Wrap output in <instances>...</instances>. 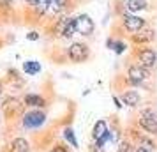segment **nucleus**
I'll return each instance as SVG.
<instances>
[{"label": "nucleus", "mask_w": 157, "mask_h": 152, "mask_svg": "<svg viewBox=\"0 0 157 152\" xmlns=\"http://www.w3.org/2000/svg\"><path fill=\"white\" fill-rule=\"evenodd\" d=\"M46 120V115H44L43 111H29V113H25L23 115V126L27 127V129H36V127H41Z\"/></svg>", "instance_id": "nucleus-1"}, {"label": "nucleus", "mask_w": 157, "mask_h": 152, "mask_svg": "<svg viewBox=\"0 0 157 152\" xmlns=\"http://www.w3.org/2000/svg\"><path fill=\"white\" fill-rule=\"evenodd\" d=\"M140 124L143 129H147L152 134H157V115L152 110H143L140 115Z\"/></svg>", "instance_id": "nucleus-2"}, {"label": "nucleus", "mask_w": 157, "mask_h": 152, "mask_svg": "<svg viewBox=\"0 0 157 152\" xmlns=\"http://www.w3.org/2000/svg\"><path fill=\"white\" fill-rule=\"evenodd\" d=\"M67 53H69V58L72 62H83L88 58V48L83 43H72Z\"/></svg>", "instance_id": "nucleus-3"}, {"label": "nucleus", "mask_w": 157, "mask_h": 152, "mask_svg": "<svg viewBox=\"0 0 157 152\" xmlns=\"http://www.w3.org/2000/svg\"><path fill=\"white\" fill-rule=\"evenodd\" d=\"M76 32L83 34V36H90L94 32V21L90 20V16L81 14L76 18Z\"/></svg>", "instance_id": "nucleus-4"}, {"label": "nucleus", "mask_w": 157, "mask_h": 152, "mask_svg": "<svg viewBox=\"0 0 157 152\" xmlns=\"http://www.w3.org/2000/svg\"><path fill=\"white\" fill-rule=\"evenodd\" d=\"M129 78H131V81H134V83H141L143 80L148 78V71L141 64L132 65V67H129Z\"/></svg>", "instance_id": "nucleus-5"}, {"label": "nucleus", "mask_w": 157, "mask_h": 152, "mask_svg": "<svg viewBox=\"0 0 157 152\" xmlns=\"http://www.w3.org/2000/svg\"><path fill=\"white\" fill-rule=\"evenodd\" d=\"M140 62H141L143 67H152V65H155V60H157V55L154 50H150V48H147V50L140 51Z\"/></svg>", "instance_id": "nucleus-6"}, {"label": "nucleus", "mask_w": 157, "mask_h": 152, "mask_svg": "<svg viewBox=\"0 0 157 152\" xmlns=\"http://www.w3.org/2000/svg\"><path fill=\"white\" fill-rule=\"evenodd\" d=\"M124 25L131 32H138V30H141L145 27V20L143 18H138V16H125L124 18Z\"/></svg>", "instance_id": "nucleus-7"}, {"label": "nucleus", "mask_w": 157, "mask_h": 152, "mask_svg": "<svg viewBox=\"0 0 157 152\" xmlns=\"http://www.w3.org/2000/svg\"><path fill=\"white\" fill-rule=\"evenodd\" d=\"M9 152H30L29 142L25 138H14L9 145Z\"/></svg>", "instance_id": "nucleus-8"}, {"label": "nucleus", "mask_w": 157, "mask_h": 152, "mask_svg": "<svg viewBox=\"0 0 157 152\" xmlns=\"http://www.w3.org/2000/svg\"><path fill=\"white\" fill-rule=\"evenodd\" d=\"M23 103L27 106H34V108H43L44 104H46L44 97H41V95H37V94H27L25 99H23Z\"/></svg>", "instance_id": "nucleus-9"}, {"label": "nucleus", "mask_w": 157, "mask_h": 152, "mask_svg": "<svg viewBox=\"0 0 157 152\" xmlns=\"http://www.w3.org/2000/svg\"><path fill=\"white\" fill-rule=\"evenodd\" d=\"M122 103L127 104V106H138L140 104V94L136 90H127L122 95Z\"/></svg>", "instance_id": "nucleus-10"}, {"label": "nucleus", "mask_w": 157, "mask_h": 152, "mask_svg": "<svg viewBox=\"0 0 157 152\" xmlns=\"http://www.w3.org/2000/svg\"><path fill=\"white\" fill-rule=\"evenodd\" d=\"M21 106H23V104H20V101H18L16 97H9V99L4 101V110H6V113H7V115H13L14 111H20Z\"/></svg>", "instance_id": "nucleus-11"}, {"label": "nucleus", "mask_w": 157, "mask_h": 152, "mask_svg": "<svg viewBox=\"0 0 157 152\" xmlns=\"http://www.w3.org/2000/svg\"><path fill=\"white\" fill-rule=\"evenodd\" d=\"M94 138H97V140H101L102 136H106L108 131H106V122L104 120H99V122H95V126H94Z\"/></svg>", "instance_id": "nucleus-12"}, {"label": "nucleus", "mask_w": 157, "mask_h": 152, "mask_svg": "<svg viewBox=\"0 0 157 152\" xmlns=\"http://www.w3.org/2000/svg\"><path fill=\"white\" fill-rule=\"evenodd\" d=\"M23 71L27 72V74H37V72L41 71V64L39 62H36V60H29V62H25L23 64Z\"/></svg>", "instance_id": "nucleus-13"}, {"label": "nucleus", "mask_w": 157, "mask_h": 152, "mask_svg": "<svg viewBox=\"0 0 157 152\" xmlns=\"http://www.w3.org/2000/svg\"><path fill=\"white\" fill-rule=\"evenodd\" d=\"M132 39H134V43H147V41H152V39H154V30H145L141 34H134Z\"/></svg>", "instance_id": "nucleus-14"}, {"label": "nucleus", "mask_w": 157, "mask_h": 152, "mask_svg": "<svg viewBox=\"0 0 157 152\" xmlns=\"http://www.w3.org/2000/svg\"><path fill=\"white\" fill-rule=\"evenodd\" d=\"M147 7V0H127V9L129 11H141Z\"/></svg>", "instance_id": "nucleus-15"}, {"label": "nucleus", "mask_w": 157, "mask_h": 152, "mask_svg": "<svg viewBox=\"0 0 157 152\" xmlns=\"http://www.w3.org/2000/svg\"><path fill=\"white\" fill-rule=\"evenodd\" d=\"M74 32H76V20L69 18V23H67V27H65L62 37H71V36H74Z\"/></svg>", "instance_id": "nucleus-16"}, {"label": "nucleus", "mask_w": 157, "mask_h": 152, "mask_svg": "<svg viewBox=\"0 0 157 152\" xmlns=\"http://www.w3.org/2000/svg\"><path fill=\"white\" fill-rule=\"evenodd\" d=\"M64 136H65V140H67L72 147H78V142H76V138H74V131H72L71 127H67V129L64 131Z\"/></svg>", "instance_id": "nucleus-17"}, {"label": "nucleus", "mask_w": 157, "mask_h": 152, "mask_svg": "<svg viewBox=\"0 0 157 152\" xmlns=\"http://www.w3.org/2000/svg\"><path fill=\"white\" fill-rule=\"evenodd\" d=\"M65 4H67V0H51L50 2V7L53 11H62L65 7Z\"/></svg>", "instance_id": "nucleus-18"}, {"label": "nucleus", "mask_w": 157, "mask_h": 152, "mask_svg": "<svg viewBox=\"0 0 157 152\" xmlns=\"http://www.w3.org/2000/svg\"><path fill=\"white\" fill-rule=\"evenodd\" d=\"M67 23H69V18H64V20H62V21H58V25H57V34H60V36H62V34H64V30H65V27H67Z\"/></svg>", "instance_id": "nucleus-19"}, {"label": "nucleus", "mask_w": 157, "mask_h": 152, "mask_svg": "<svg viewBox=\"0 0 157 152\" xmlns=\"http://www.w3.org/2000/svg\"><path fill=\"white\" fill-rule=\"evenodd\" d=\"M118 152H132V145L129 142H122L120 147H118Z\"/></svg>", "instance_id": "nucleus-20"}, {"label": "nucleus", "mask_w": 157, "mask_h": 152, "mask_svg": "<svg viewBox=\"0 0 157 152\" xmlns=\"http://www.w3.org/2000/svg\"><path fill=\"white\" fill-rule=\"evenodd\" d=\"M50 152H67V149H65L64 145H57V147H53Z\"/></svg>", "instance_id": "nucleus-21"}, {"label": "nucleus", "mask_w": 157, "mask_h": 152, "mask_svg": "<svg viewBox=\"0 0 157 152\" xmlns=\"http://www.w3.org/2000/svg\"><path fill=\"white\" fill-rule=\"evenodd\" d=\"M27 37H29L30 41H37V39H39V34H37V32H30Z\"/></svg>", "instance_id": "nucleus-22"}, {"label": "nucleus", "mask_w": 157, "mask_h": 152, "mask_svg": "<svg viewBox=\"0 0 157 152\" xmlns=\"http://www.w3.org/2000/svg\"><path fill=\"white\" fill-rule=\"evenodd\" d=\"M11 4H13V0H0L2 7H11Z\"/></svg>", "instance_id": "nucleus-23"}, {"label": "nucleus", "mask_w": 157, "mask_h": 152, "mask_svg": "<svg viewBox=\"0 0 157 152\" xmlns=\"http://www.w3.org/2000/svg\"><path fill=\"white\" fill-rule=\"evenodd\" d=\"M115 46H117V48H115V51H117V53H122V51H124V44H122V43H117Z\"/></svg>", "instance_id": "nucleus-24"}, {"label": "nucleus", "mask_w": 157, "mask_h": 152, "mask_svg": "<svg viewBox=\"0 0 157 152\" xmlns=\"http://www.w3.org/2000/svg\"><path fill=\"white\" fill-rule=\"evenodd\" d=\"M136 152H148V150H147L145 147H138V150H136Z\"/></svg>", "instance_id": "nucleus-25"}, {"label": "nucleus", "mask_w": 157, "mask_h": 152, "mask_svg": "<svg viewBox=\"0 0 157 152\" xmlns=\"http://www.w3.org/2000/svg\"><path fill=\"white\" fill-rule=\"evenodd\" d=\"M2 90H4V85H2V81H0V94H2Z\"/></svg>", "instance_id": "nucleus-26"}]
</instances>
